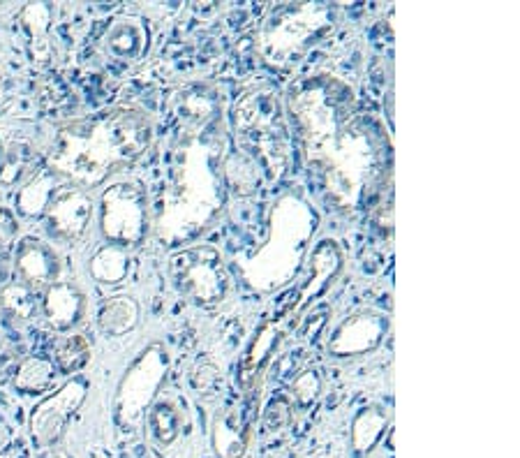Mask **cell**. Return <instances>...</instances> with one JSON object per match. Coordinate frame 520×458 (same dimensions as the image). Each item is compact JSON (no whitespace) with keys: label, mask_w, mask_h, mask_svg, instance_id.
I'll return each instance as SVG.
<instances>
[{"label":"cell","mask_w":520,"mask_h":458,"mask_svg":"<svg viewBox=\"0 0 520 458\" xmlns=\"http://www.w3.org/2000/svg\"><path fill=\"white\" fill-rule=\"evenodd\" d=\"M44 223L49 234L63 243H74L86 234L93 218L91 192L79 186H61L44 209Z\"/></svg>","instance_id":"11"},{"label":"cell","mask_w":520,"mask_h":458,"mask_svg":"<svg viewBox=\"0 0 520 458\" xmlns=\"http://www.w3.org/2000/svg\"><path fill=\"white\" fill-rule=\"evenodd\" d=\"M0 86H3V72H0Z\"/></svg>","instance_id":"38"},{"label":"cell","mask_w":520,"mask_h":458,"mask_svg":"<svg viewBox=\"0 0 520 458\" xmlns=\"http://www.w3.org/2000/svg\"><path fill=\"white\" fill-rule=\"evenodd\" d=\"M257 165L252 160H248V155H234V158L225 160V174L229 186L234 190H239L241 195L250 192L257 186Z\"/></svg>","instance_id":"30"},{"label":"cell","mask_w":520,"mask_h":458,"mask_svg":"<svg viewBox=\"0 0 520 458\" xmlns=\"http://www.w3.org/2000/svg\"><path fill=\"white\" fill-rule=\"evenodd\" d=\"M100 229L104 239L121 248L144 241L148 232V195L139 181H116L102 192Z\"/></svg>","instance_id":"7"},{"label":"cell","mask_w":520,"mask_h":458,"mask_svg":"<svg viewBox=\"0 0 520 458\" xmlns=\"http://www.w3.org/2000/svg\"><path fill=\"white\" fill-rule=\"evenodd\" d=\"M37 165V153L31 142L26 139H14L10 146H5L3 162H0V186L12 188L17 183H24L35 176L40 169Z\"/></svg>","instance_id":"20"},{"label":"cell","mask_w":520,"mask_h":458,"mask_svg":"<svg viewBox=\"0 0 520 458\" xmlns=\"http://www.w3.org/2000/svg\"><path fill=\"white\" fill-rule=\"evenodd\" d=\"M389 331V317L373 310H363L340 324L329 343V352L333 357H356L375 350L382 343V338Z\"/></svg>","instance_id":"12"},{"label":"cell","mask_w":520,"mask_h":458,"mask_svg":"<svg viewBox=\"0 0 520 458\" xmlns=\"http://www.w3.org/2000/svg\"><path fill=\"white\" fill-rule=\"evenodd\" d=\"M148 31L144 21L137 17H118L109 24L107 33H104L102 44L109 56L118 58L123 63H132L144 54Z\"/></svg>","instance_id":"16"},{"label":"cell","mask_w":520,"mask_h":458,"mask_svg":"<svg viewBox=\"0 0 520 458\" xmlns=\"http://www.w3.org/2000/svg\"><path fill=\"white\" fill-rule=\"evenodd\" d=\"M153 123L141 109L109 107L98 114L65 123L54 139L47 169L79 188L102 186L146 153Z\"/></svg>","instance_id":"1"},{"label":"cell","mask_w":520,"mask_h":458,"mask_svg":"<svg viewBox=\"0 0 520 458\" xmlns=\"http://www.w3.org/2000/svg\"><path fill=\"white\" fill-rule=\"evenodd\" d=\"M63 186V181L56 174H51L49 169H40L35 176H31L24 183V188L17 195V211L24 216H42L47 209L49 199L54 197V192Z\"/></svg>","instance_id":"21"},{"label":"cell","mask_w":520,"mask_h":458,"mask_svg":"<svg viewBox=\"0 0 520 458\" xmlns=\"http://www.w3.org/2000/svg\"><path fill=\"white\" fill-rule=\"evenodd\" d=\"M0 308H3L12 320L28 322L37 313V292H33L31 287L21 285L19 280L7 283L3 290H0Z\"/></svg>","instance_id":"27"},{"label":"cell","mask_w":520,"mask_h":458,"mask_svg":"<svg viewBox=\"0 0 520 458\" xmlns=\"http://www.w3.org/2000/svg\"><path fill=\"white\" fill-rule=\"evenodd\" d=\"M276 343H278V331L273 329L271 324H266V327H264L262 331H259L257 341L252 343L248 357H245V361H243V368H241V382H243V387L250 382L252 375L257 373V368L262 366V361H264L266 357H269L273 347H276Z\"/></svg>","instance_id":"29"},{"label":"cell","mask_w":520,"mask_h":458,"mask_svg":"<svg viewBox=\"0 0 520 458\" xmlns=\"http://www.w3.org/2000/svg\"><path fill=\"white\" fill-rule=\"evenodd\" d=\"M54 382V361L47 357H28L14 373V387L24 394H40Z\"/></svg>","instance_id":"26"},{"label":"cell","mask_w":520,"mask_h":458,"mask_svg":"<svg viewBox=\"0 0 520 458\" xmlns=\"http://www.w3.org/2000/svg\"><path fill=\"white\" fill-rule=\"evenodd\" d=\"M287 98L303 153L310 167L319 169L347 123L356 116L354 91L338 77L315 75L296 79L289 86Z\"/></svg>","instance_id":"4"},{"label":"cell","mask_w":520,"mask_h":458,"mask_svg":"<svg viewBox=\"0 0 520 458\" xmlns=\"http://www.w3.org/2000/svg\"><path fill=\"white\" fill-rule=\"evenodd\" d=\"M220 382V371L218 366L211 364V361H202L195 368V375H192V387H195L199 394H211V391L218 387Z\"/></svg>","instance_id":"33"},{"label":"cell","mask_w":520,"mask_h":458,"mask_svg":"<svg viewBox=\"0 0 520 458\" xmlns=\"http://www.w3.org/2000/svg\"><path fill=\"white\" fill-rule=\"evenodd\" d=\"M3 155H5V144H3V139H0V162H3Z\"/></svg>","instance_id":"36"},{"label":"cell","mask_w":520,"mask_h":458,"mask_svg":"<svg viewBox=\"0 0 520 458\" xmlns=\"http://www.w3.org/2000/svg\"><path fill=\"white\" fill-rule=\"evenodd\" d=\"M338 10L329 3H285L264 21L262 54L276 68L299 63L303 54L329 35L336 26Z\"/></svg>","instance_id":"6"},{"label":"cell","mask_w":520,"mask_h":458,"mask_svg":"<svg viewBox=\"0 0 520 458\" xmlns=\"http://www.w3.org/2000/svg\"><path fill=\"white\" fill-rule=\"evenodd\" d=\"M19 21L24 26V31L31 38V51H33V61H44L49 56V28L51 21H54V7L47 3H31L26 5L24 10L19 12Z\"/></svg>","instance_id":"22"},{"label":"cell","mask_w":520,"mask_h":458,"mask_svg":"<svg viewBox=\"0 0 520 458\" xmlns=\"http://www.w3.org/2000/svg\"><path fill=\"white\" fill-rule=\"evenodd\" d=\"M389 426V417L382 408H363L352 421V447L356 454L373 452Z\"/></svg>","instance_id":"24"},{"label":"cell","mask_w":520,"mask_h":458,"mask_svg":"<svg viewBox=\"0 0 520 458\" xmlns=\"http://www.w3.org/2000/svg\"><path fill=\"white\" fill-rule=\"evenodd\" d=\"M319 389H322V380L317 371H303L292 382V396L299 405H310L317 398Z\"/></svg>","instance_id":"31"},{"label":"cell","mask_w":520,"mask_h":458,"mask_svg":"<svg viewBox=\"0 0 520 458\" xmlns=\"http://www.w3.org/2000/svg\"><path fill=\"white\" fill-rule=\"evenodd\" d=\"M88 382L84 378H72L65 382L56 394L37 405L31 415V433L40 447H51L61 438L70 417L86 401Z\"/></svg>","instance_id":"10"},{"label":"cell","mask_w":520,"mask_h":458,"mask_svg":"<svg viewBox=\"0 0 520 458\" xmlns=\"http://www.w3.org/2000/svg\"><path fill=\"white\" fill-rule=\"evenodd\" d=\"M42 313L51 329L68 331L77 327L86 313V297L74 283L68 280H56L44 290Z\"/></svg>","instance_id":"15"},{"label":"cell","mask_w":520,"mask_h":458,"mask_svg":"<svg viewBox=\"0 0 520 458\" xmlns=\"http://www.w3.org/2000/svg\"><path fill=\"white\" fill-rule=\"evenodd\" d=\"M333 206L345 211L373 204L391 179V142L375 118L356 114L319 167Z\"/></svg>","instance_id":"2"},{"label":"cell","mask_w":520,"mask_h":458,"mask_svg":"<svg viewBox=\"0 0 520 458\" xmlns=\"http://www.w3.org/2000/svg\"><path fill=\"white\" fill-rule=\"evenodd\" d=\"M220 142L218 139L199 135H183V149L178 151V160L172 167V183L165 197V213H162L160 229L169 227L183 209V216L176 223L174 239H185L199 227L206 225L208 218L218 211L222 202L220 192Z\"/></svg>","instance_id":"3"},{"label":"cell","mask_w":520,"mask_h":458,"mask_svg":"<svg viewBox=\"0 0 520 458\" xmlns=\"http://www.w3.org/2000/svg\"><path fill=\"white\" fill-rule=\"evenodd\" d=\"M91 341L86 336L74 334L65 336L63 341H58L54 347V361L61 373H77L79 368H84L91 359Z\"/></svg>","instance_id":"28"},{"label":"cell","mask_w":520,"mask_h":458,"mask_svg":"<svg viewBox=\"0 0 520 458\" xmlns=\"http://www.w3.org/2000/svg\"><path fill=\"white\" fill-rule=\"evenodd\" d=\"M146 421L153 440L162 447L172 445L178 433H181V412H178L176 403L172 401H158L151 405L146 412Z\"/></svg>","instance_id":"25"},{"label":"cell","mask_w":520,"mask_h":458,"mask_svg":"<svg viewBox=\"0 0 520 458\" xmlns=\"http://www.w3.org/2000/svg\"><path fill=\"white\" fill-rule=\"evenodd\" d=\"M54 458H68V454H63V452H61V454H56Z\"/></svg>","instance_id":"37"},{"label":"cell","mask_w":520,"mask_h":458,"mask_svg":"<svg viewBox=\"0 0 520 458\" xmlns=\"http://www.w3.org/2000/svg\"><path fill=\"white\" fill-rule=\"evenodd\" d=\"M17 220H14V213L10 209H0V241L12 239L17 234Z\"/></svg>","instance_id":"34"},{"label":"cell","mask_w":520,"mask_h":458,"mask_svg":"<svg viewBox=\"0 0 520 458\" xmlns=\"http://www.w3.org/2000/svg\"><path fill=\"white\" fill-rule=\"evenodd\" d=\"M165 368L167 359L160 345L148 347L130 366L116 396V417L123 426H135L141 417H146V410L151 408V401L165 380Z\"/></svg>","instance_id":"9"},{"label":"cell","mask_w":520,"mask_h":458,"mask_svg":"<svg viewBox=\"0 0 520 458\" xmlns=\"http://www.w3.org/2000/svg\"><path fill=\"white\" fill-rule=\"evenodd\" d=\"M220 112L218 91L206 84L183 86L174 95V114L183 123L185 135H199L211 125Z\"/></svg>","instance_id":"14"},{"label":"cell","mask_w":520,"mask_h":458,"mask_svg":"<svg viewBox=\"0 0 520 458\" xmlns=\"http://www.w3.org/2000/svg\"><path fill=\"white\" fill-rule=\"evenodd\" d=\"M139 324V304L128 294H118L102 304L98 313V327L104 336H125Z\"/></svg>","instance_id":"19"},{"label":"cell","mask_w":520,"mask_h":458,"mask_svg":"<svg viewBox=\"0 0 520 458\" xmlns=\"http://www.w3.org/2000/svg\"><path fill=\"white\" fill-rule=\"evenodd\" d=\"M169 278L183 297L211 306L225 299L229 276L222 257L211 246L178 250L169 260Z\"/></svg>","instance_id":"8"},{"label":"cell","mask_w":520,"mask_h":458,"mask_svg":"<svg viewBox=\"0 0 520 458\" xmlns=\"http://www.w3.org/2000/svg\"><path fill=\"white\" fill-rule=\"evenodd\" d=\"M234 132L243 155L280 179L289 162V135L276 91L269 84L245 91L234 105Z\"/></svg>","instance_id":"5"},{"label":"cell","mask_w":520,"mask_h":458,"mask_svg":"<svg viewBox=\"0 0 520 458\" xmlns=\"http://www.w3.org/2000/svg\"><path fill=\"white\" fill-rule=\"evenodd\" d=\"M88 269H91V276L102 285L121 283V280L130 273L128 250L121 246H114V243H107V246L95 250Z\"/></svg>","instance_id":"23"},{"label":"cell","mask_w":520,"mask_h":458,"mask_svg":"<svg viewBox=\"0 0 520 458\" xmlns=\"http://www.w3.org/2000/svg\"><path fill=\"white\" fill-rule=\"evenodd\" d=\"M12 264L19 283L31 287L33 292L47 290L49 285L56 283L58 273H61V262H58L54 248L40 239H33V236H26L19 243Z\"/></svg>","instance_id":"13"},{"label":"cell","mask_w":520,"mask_h":458,"mask_svg":"<svg viewBox=\"0 0 520 458\" xmlns=\"http://www.w3.org/2000/svg\"><path fill=\"white\" fill-rule=\"evenodd\" d=\"M250 440V417L239 408L225 412L213 424V449L218 458H241Z\"/></svg>","instance_id":"17"},{"label":"cell","mask_w":520,"mask_h":458,"mask_svg":"<svg viewBox=\"0 0 520 458\" xmlns=\"http://www.w3.org/2000/svg\"><path fill=\"white\" fill-rule=\"evenodd\" d=\"M343 267V253L336 246V241H322L312 253V276L308 285L303 287L299 306H306L310 299L326 290V285L336 278V273Z\"/></svg>","instance_id":"18"},{"label":"cell","mask_w":520,"mask_h":458,"mask_svg":"<svg viewBox=\"0 0 520 458\" xmlns=\"http://www.w3.org/2000/svg\"><path fill=\"white\" fill-rule=\"evenodd\" d=\"M289 421H292V405H289L285 398H273L269 403V408L264 412V428L269 433L280 431L285 428Z\"/></svg>","instance_id":"32"},{"label":"cell","mask_w":520,"mask_h":458,"mask_svg":"<svg viewBox=\"0 0 520 458\" xmlns=\"http://www.w3.org/2000/svg\"><path fill=\"white\" fill-rule=\"evenodd\" d=\"M10 447H12V431H10V426L0 419V456H3Z\"/></svg>","instance_id":"35"}]
</instances>
